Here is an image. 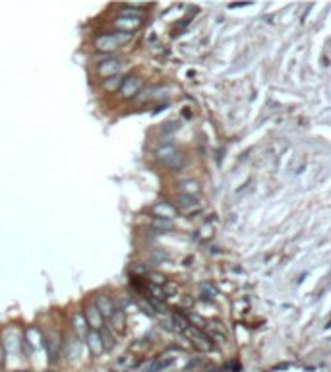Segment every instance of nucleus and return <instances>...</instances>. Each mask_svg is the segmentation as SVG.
<instances>
[{"instance_id": "7ed1b4c3", "label": "nucleus", "mask_w": 331, "mask_h": 372, "mask_svg": "<svg viewBox=\"0 0 331 372\" xmlns=\"http://www.w3.org/2000/svg\"><path fill=\"white\" fill-rule=\"evenodd\" d=\"M184 334L192 340V343L196 345V347H199V349H203V351H207V349H211V341H209V338L207 336H203L199 330H196V328H192V326H188L186 330H184Z\"/></svg>"}, {"instance_id": "423d86ee", "label": "nucleus", "mask_w": 331, "mask_h": 372, "mask_svg": "<svg viewBox=\"0 0 331 372\" xmlns=\"http://www.w3.org/2000/svg\"><path fill=\"white\" fill-rule=\"evenodd\" d=\"M85 316H87V322L95 328V332H99L101 328H103V314L99 312V309L97 307H89L87 312H85Z\"/></svg>"}, {"instance_id": "20e7f679", "label": "nucleus", "mask_w": 331, "mask_h": 372, "mask_svg": "<svg viewBox=\"0 0 331 372\" xmlns=\"http://www.w3.org/2000/svg\"><path fill=\"white\" fill-rule=\"evenodd\" d=\"M139 92V80L136 76H128L122 80V86H120V97L124 99H132L136 93Z\"/></svg>"}, {"instance_id": "0eeeda50", "label": "nucleus", "mask_w": 331, "mask_h": 372, "mask_svg": "<svg viewBox=\"0 0 331 372\" xmlns=\"http://www.w3.org/2000/svg\"><path fill=\"white\" fill-rule=\"evenodd\" d=\"M89 347H91L93 355H101V351H103V343H101V338H99L97 332H93V334L89 336Z\"/></svg>"}, {"instance_id": "9d476101", "label": "nucleus", "mask_w": 331, "mask_h": 372, "mask_svg": "<svg viewBox=\"0 0 331 372\" xmlns=\"http://www.w3.org/2000/svg\"><path fill=\"white\" fill-rule=\"evenodd\" d=\"M194 200L190 196H180V208L182 210H198V204H192Z\"/></svg>"}, {"instance_id": "f03ea898", "label": "nucleus", "mask_w": 331, "mask_h": 372, "mask_svg": "<svg viewBox=\"0 0 331 372\" xmlns=\"http://www.w3.org/2000/svg\"><path fill=\"white\" fill-rule=\"evenodd\" d=\"M122 70V62L118 59H109V61H103L97 64V72L105 78H112V76H118Z\"/></svg>"}, {"instance_id": "1a4fd4ad", "label": "nucleus", "mask_w": 331, "mask_h": 372, "mask_svg": "<svg viewBox=\"0 0 331 372\" xmlns=\"http://www.w3.org/2000/svg\"><path fill=\"white\" fill-rule=\"evenodd\" d=\"M122 80H124L122 76H112V78H110L109 82H105V90H109V92H114V90L118 88V84L122 86Z\"/></svg>"}, {"instance_id": "6e6552de", "label": "nucleus", "mask_w": 331, "mask_h": 372, "mask_svg": "<svg viewBox=\"0 0 331 372\" xmlns=\"http://www.w3.org/2000/svg\"><path fill=\"white\" fill-rule=\"evenodd\" d=\"M116 26L124 28V30H126V33H130V30H134L136 26H139V20H126V18H120V20L116 22Z\"/></svg>"}, {"instance_id": "f257e3e1", "label": "nucleus", "mask_w": 331, "mask_h": 372, "mask_svg": "<svg viewBox=\"0 0 331 372\" xmlns=\"http://www.w3.org/2000/svg\"><path fill=\"white\" fill-rule=\"evenodd\" d=\"M130 37H132V35H130V33H124V31L105 33V35H101V37L95 39V47H97L99 51H105V53H109V51H116L118 47H122L124 43H128Z\"/></svg>"}, {"instance_id": "39448f33", "label": "nucleus", "mask_w": 331, "mask_h": 372, "mask_svg": "<svg viewBox=\"0 0 331 372\" xmlns=\"http://www.w3.org/2000/svg\"><path fill=\"white\" fill-rule=\"evenodd\" d=\"M95 307L99 309V312L103 316L112 318V314H114V305H112V301H110L107 295H99V297H97V305H95Z\"/></svg>"}]
</instances>
